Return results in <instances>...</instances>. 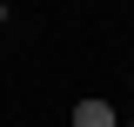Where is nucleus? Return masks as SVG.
I'll use <instances>...</instances> for the list:
<instances>
[{"instance_id": "nucleus-1", "label": "nucleus", "mask_w": 134, "mask_h": 127, "mask_svg": "<svg viewBox=\"0 0 134 127\" xmlns=\"http://www.w3.org/2000/svg\"><path fill=\"white\" fill-rule=\"evenodd\" d=\"M67 127H121V114H114V100L87 94V100H74V114H67Z\"/></svg>"}, {"instance_id": "nucleus-2", "label": "nucleus", "mask_w": 134, "mask_h": 127, "mask_svg": "<svg viewBox=\"0 0 134 127\" xmlns=\"http://www.w3.org/2000/svg\"><path fill=\"white\" fill-rule=\"evenodd\" d=\"M0 20H7V0H0Z\"/></svg>"}, {"instance_id": "nucleus-3", "label": "nucleus", "mask_w": 134, "mask_h": 127, "mask_svg": "<svg viewBox=\"0 0 134 127\" xmlns=\"http://www.w3.org/2000/svg\"><path fill=\"white\" fill-rule=\"evenodd\" d=\"M121 127H134V120H121Z\"/></svg>"}]
</instances>
